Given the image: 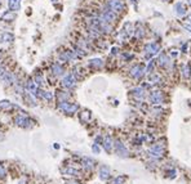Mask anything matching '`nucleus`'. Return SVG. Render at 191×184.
<instances>
[{"mask_svg": "<svg viewBox=\"0 0 191 184\" xmlns=\"http://www.w3.org/2000/svg\"><path fill=\"white\" fill-rule=\"evenodd\" d=\"M107 7L111 12H114V13H120L124 9V4L121 0H110Z\"/></svg>", "mask_w": 191, "mask_h": 184, "instance_id": "f257e3e1", "label": "nucleus"}, {"mask_svg": "<svg viewBox=\"0 0 191 184\" xmlns=\"http://www.w3.org/2000/svg\"><path fill=\"white\" fill-rule=\"evenodd\" d=\"M101 19L105 21V22H107V23L108 22H114L116 19V13H114V12H111V11H106V12H103Z\"/></svg>", "mask_w": 191, "mask_h": 184, "instance_id": "f03ea898", "label": "nucleus"}, {"mask_svg": "<svg viewBox=\"0 0 191 184\" xmlns=\"http://www.w3.org/2000/svg\"><path fill=\"white\" fill-rule=\"evenodd\" d=\"M174 12L178 17H183L186 14V8L182 3H176L174 5Z\"/></svg>", "mask_w": 191, "mask_h": 184, "instance_id": "7ed1b4c3", "label": "nucleus"}, {"mask_svg": "<svg viewBox=\"0 0 191 184\" xmlns=\"http://www.w3.org/2000/svg\"><path fill=\"white\" fill-rule=\"evenodd\" d=\"M8 7H9V11L15 12L21 8V0H8Z\"/></svg>", "mask_w": 191, "mask_h": 184, "instance_id": "20e7f679", "label": "nucleus"}, {"mask_svg": "<svg viewBox=\"0 0 191 184\" xmlns=\"http://www.w3.org/2000/svg\"><path fill=\"white\" fill-rule=\"evenodd\" d=\"M13 39H14V36H13L10 32H4V34L0 36V41L4 43V44H9V43H12Z\"/></svg>", "mask_w": 191, "mask_h": 184, "instance_id": "39448f33", "label": "nucleus"}, {"mask_svg": "<svg viewBox=\"0 0 191 184\" xmlns=\"http://www.w3.org/2000/svg\"><path fill=\"white\" fill-rule=\"evenodd\" d=\"M13 19H15V13L14 12H7V13H4L1 16V21H13Z\"/></svg>", "mask_w": 191, "mask_h": 184, "instance_id": "423d86ee", "label": "nucleus"}, {"mask_svg": "<svg viewBox=\"0 0 191 184\" xmlns=\"http://www.w3.org/2000/svg\"><path fill=\"white\" fill-rule=\"evenodd\" d=\"M157 50H159V45H157V44H149L146 47V52L147 53H151V54L156 53Z\"/></svg>", "mask_w": 191, "mask_h": 184, "instance_id": "0eeeda50", "label": "nucleus"}, {"mask_svg": "<svg viewBox=\"0 0 191 184\" xmlns=\"http://www.w3.org/2000/svg\"><path fill=\"white\" fill-rule=\"evenodd\" d=\"M63 84L66 86H72L74 85V77H72V75H69L67 77L63 79Z\"/></svg>", "mask_w": 191, "mask_h": 184, "instance_id": "6e6552de", "label": "nucleus"}, {"mask_svg": "<svg viewBox=\"0 0 191 184\" xmlns=\"http://www.w3.org/2000/svg\"><path fill=\"white\" fill-rule=\"evenodd\" d=\"M124 34L125 35H130L132 31H133V29H132V25L129 23V22H126V23H124V29H123Z\"/></svg>", "mask_w": 191, "mask_h": 184, "instance_id": "1a4fd4ad", "label": "nucleus"}, {"mask_svg": "<svg viewBox=\"0 0 191 184\" xmlns=\"http://www.w3.org/2000/svg\"><path fill=\"white\" fill-rule=\"evenodd\" d=\"M61 108L67 111V112H72L76 109V106H70V104H67V103H63V104H61Z\"/></svg>", "mask_w": 191, "mask_h": 184, "instance_id": "9d476101", "label": "nucleus"}, {"mask_svg": "<svg viewBox=\"0 0 191 184\" xmlns=\"http://www.w3.org/2000/svg\"><path fill=\"white\" fill-rule=\"evenodd\" d=\"M0 108L1 109H10L12 108V103L8 101H1L0 102Z\"/></svg>", "mask_w": 191, "mask_h": 184, "instance_id": "9b49d317", "label": "nucleus"}, {"mask_svg": "<svg viewBox=\"0 0 191 184\" xmlns=\"http://www.w3.org/2000/svg\"><path fill=\"white\" fill-rule=\"evenodd\" d=\"M15 124H17V125H20V126H21V125L23 126V125L26 124V119H25V117L17 116V117H15Z\"/></svg>", "mask_w": 191, "mask_h": 184, "instance_id": "f8f14e48", "label": "nucleus"}, {"mask_svg": "<svg viewBox=\"0 0 191 184\" xmlns=\"http://www.w3.org/2000/svg\"><path fill=\"white\" fill-rule=\"evenodd\" d=\"M27 89L30 91H35V84H34L32 81H28V83H27Z\"/></svg>", "mask_w": 191, "mask_h": 184, "instance_id": "ddd939ff", "label": "nucleus"}, {"mask_svg": "<svg viewBox=\"0 0 191 184\" xmlns=\"http://www.w3.org/2000/svg\"><path fill=\"white\" fill-rule=\"evenodd\" d=\"M53 70H54V73H57V75H59V73H61V71H62V68L59 67V66L54 65V66H53Z\"/></svg>", "mask_w": 191, "mask_h": 184, "instance_id": "4468645a", "label": "nucleus"}, {"mask_svg": "<svg viewBox=\"0 0 191 184\" xmlns=\"http://www.w3.org/2000/svg\"><path fill=\"white\" fill-rule=\"evenodd\" d=\"M90 65H94V66H101V61L100 59H93V61H90Z\"/></svg>", "mask_w": 191, "mask_h": 184, "instance_id": "2eb2a0df", "label": "nucleus"}, {"mask_svg": "<svg viewBox=\"0 0 191 184\" xmlns=\"http://www.w3.org/2000/svg\"><path fill=\"white\" fill-rule=\"evenodd\" d=\"M183 27H185L188 32H191V26H190V25H183Z\"/></svg>", "mask_w": 191, "mask_h": 184, "instance_id": "dca6fc26", "label": "nucleus"}, {"mask_svg": "<svg viewBox=\"0 0 191 184\" xmlns=\"http://www.w3.org/2000/svg\"><path fill=\"white\" fill-rule=\"evenodd\" d=\"M0 176H4V170H3L1 166H0Z\"/></svg>", "mask_w": 191, "mask_h": 184, "instance_id": "f3484780", "label": "nucleus"}, {"mask_svg": "<svg viewBox=\"0 0 191 184\" xmlns=\"http://www.w3.org/2000/svg\"><path fill=\"white\" fill-rule=\"evenodd\" d=\"M187 21H188V22H190V23H191V14H190V16H188V18H187Z\"/></svg>", "mask_w": 191, "mask_h": 184, "instance_id": "a211bd4d", "label": "nucleus"}, {"mask_svg": "<svg viewBox=\"0 0 191 184\" xmlns=\"http://www.w3.org/2000/svg\"><path fill=\"white\" fill-rule=\"evenodd\" d=\"M187 1H188V4H190V7H191V0H187Z\"/></svg>", "mask_w": 191, "mask_h": 184, "instance_id": "6ab92c4d", "label": "nucleus"}, {"mask_svg": "<svg viewBox=\"0 0 191 184\" xmlns=\"http://www.w3.org/2000/svg\"><path fill=\"white\" fill-rule=\"evenodd\" d=\"M163 1H167V0H163Z\"/></svg>", "mask_w": 191, "mask_h": 184, "instance_id": "aec40b11", "label": "nucleus"}, {"mask_svg": "<svg viewBox=\"0 0 191 184\" xmlns=\"http://www.w3.org/2000/svg\"><path fill=\"white\" fill-rule=\"evenodd\" d=\"M0 1H1V0H0Z\"/></svg>", "mask_w": 191, "mask_h": 184, "instance_id": "412c9836", "label": "nucleus"}]
</instances>
